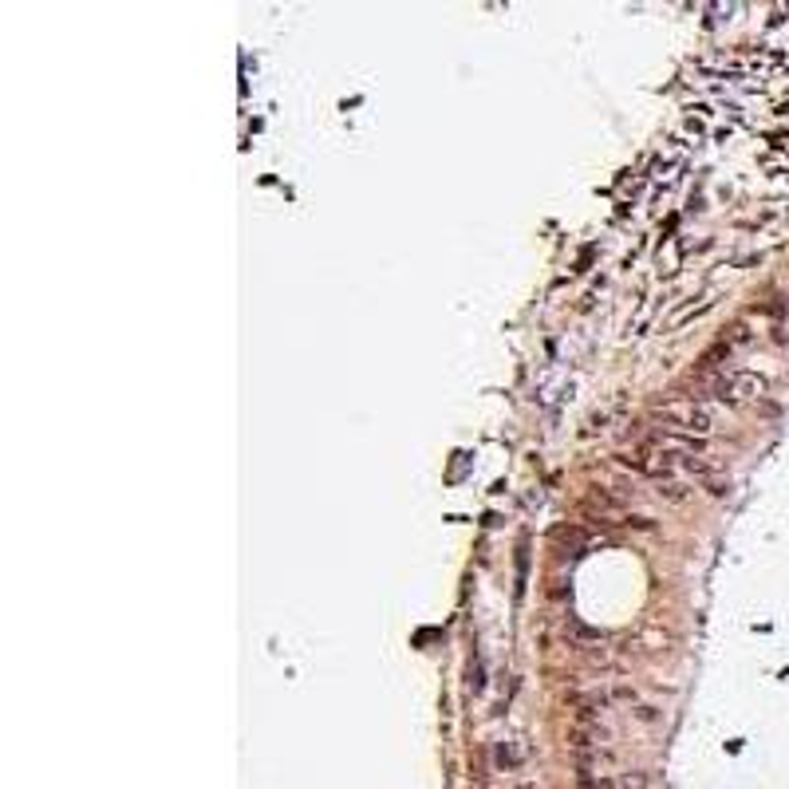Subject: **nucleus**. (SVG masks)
<instances>
[{
	"label": "nucleus",
	"instance_id": "1",
	"mask_svg": "<svg viewBox=\"0 0 789 789\" xmlns=\"http://www.w3.org/2000/svg\"><path fill=\"white\" fill-rule=\"evenodd\" d=\"M659 415V423L663 427H671V430H683V435H699V438H706L714 430V415H711V407H703V403H663V407L655 411Z\"/></svg>",
	"mask_w": 789,
	"mask_h": 789
},
{
	"label": "nucleus",
	"instance_id": "2",
	"mask_svg": "<svg viewBox=\"0 0 789 789\" xmlns=\"http://www.w3.org/2000/svg\"><path fill=\"white\" fill-rule=\"evenodd\" d=\"M711 394L719 403H750L758 394H766V379L758 371H746V367H734V371H722L719 379H711Z\"/></svg>",
	"mask_w": 789,
	"mask_h": 789
},
{
	"label": "nucleus",
	"instance_id": "3",
	"mask_svg": "<svg viewBox=\"0 0 789 789\" xmlns=\"http://www.w3.org/2000/svg\"><path fill=\"white\" fill-rule=\"evenodd\" d=\"M711 305H714V297H703L699 305H687V308H679V312H675V320H671V328H683V324H691V320H695V316H703V312L711 308Z\"/></svg>",
	"mask_w": 789,
	"mask_h": 789
},
{
	"label": "nucleus",
	"instance_id": "4",
	"mask_svg": "<svg viewBox=\"0 0 789 789\" xmlns=\"http://www.w3.org/2000/svg\"><path fill=\"white\" fill-rule=\"evenodd\" d=\"M750 339H754V336H750V328H746V324H734V328H730V336H727V347L750 344Z\"/></svg>",
	"mask_w": 789,
	"mask_h": 789
}]
</instances>
